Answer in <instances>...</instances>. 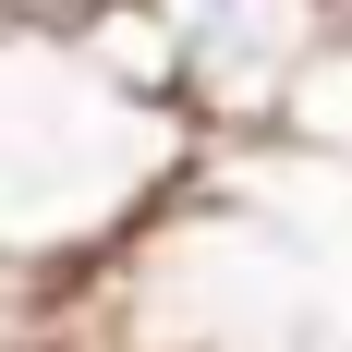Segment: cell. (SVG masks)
Segmentation results:
<instances>
[{
  "label": "cell",
  "instance_id": "cell-1",
  "mask_svg": "<svg viewBox=\"0 0 352 352\" xmlns=\"http://www.w3.org/2000/svg\"><path fill=\"white\" fill-rule=\"evenodd\" d=\"M182 134H292L304 73L328 61V0H158Z\"/></svg>",
  "mask_w": 352,
  "mask_h": 352
},
{
  "label": "cell",
  "instance_id": "cell-2",
  "mask_svg": "<svg viewBox=\"0 0 352 352\" xmlns=\"http://www.w3.org/2000/svg\"><path fill=\"white\" fill-rule=\"evenodd\" d=\"M85 0H0V36H73Z\"/></svg>",
  "mask_w": 352,
  "mask_h": 352
},
{
  "label": "cell",
  "instance_id": "cell-3",
  "mask_svg": "<svg viewBox=\"0 0 352 352\" xmlns=\"http://www.w3.org/2000/svg\"><path fill=\"white\" fill-rule=\"evenodd\" d=\"M328 25H340V36H352V0H328Z\"/></svg>",
  "mask_w": 352,
  "mask_h": 352
}]
</instances>
